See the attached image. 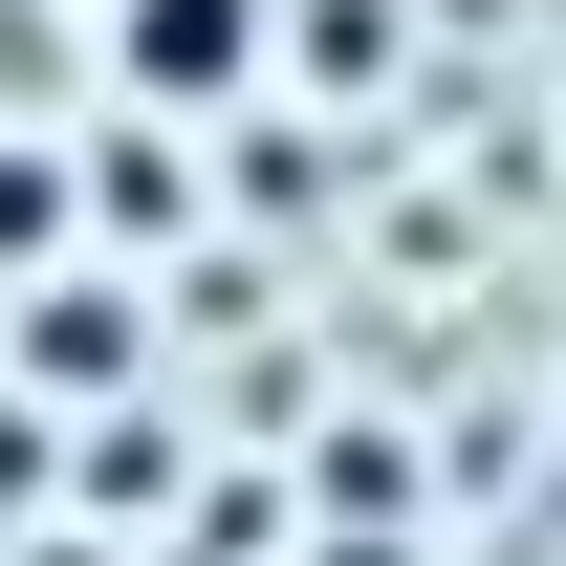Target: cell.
<instances>
[{
    "mask_svg": "<svg viewBox=\"0 0 566 566\" xmlns=\"http://www.w3.org/2000/svg\"><path fill=\"white\" fill-rule=\"evenodd\" d=\"M109 87L132 109H240L262 87V0H109Z\"/></svg>",
    "mask_w": 566,
    "mask_h": 566,
    "instance_id": "6da1fadb",
    "label": "cell"
},
{
    "mask_svg": "<svg viewBox=\"0 0 566 566\" xmlns=\"http://www.w3.org/2000/svg\"><path fill=\"white\" fill-rule=\"evenodd\" d=\"M44 240H66V175H44V153H0V262H44Z\"/></svg>",
    "mask_w": 566,
    "mask_h": 566,
    "instance_id": "7a4b0ae2",
    "label": "cell"
}]
</instances>
